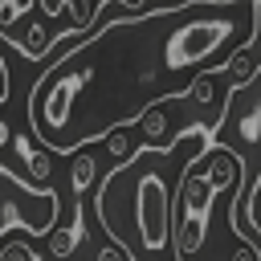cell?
Listing matches in <instances>:
<instances>
[{
  "label": "cell",
  "instance_id": "6da1fadb",
  "mask_svg": "<svg viewBox=\"0 0 261 261\" xmlns=\"http://www.w3.org/2000/svg\"><path fill=\"white\" fill-rule=\"evenodd\" d=\"M253 0H171L163 8L118 16L90 41L65 49L29 90V126L57 151L73 155L110 130H126L151 106L184 98L224 45L253 37Z\"/></svg>",
  "mask_w": 261,
  "mask_h": 261
},
{
  "label": "cell",
  "instance_id": "7a4b0ae2",
  "mask_svg": "<svg viewBox=\"0 0 261 261\" xmlns=\"http://www.w3.org/2000/svg\"><path fill=\"white\" fill-rule=\"evenodd\" d=\"M151 147H135L122 163L110 167L118 184H126V204L122 200H102L94 204V216L102 220L110 245H118L130 261H179L171 245V188L159 167L147 163Z\"/></svg>",
  "mask_w": 261,
  "mask_h": 261
},
{
  "label": "cell",
  "instance_id": "3957f363",
  "mask_svg": "<svg viewBox=\"0 0 261 261\" xmlns=\"http://www.w3.org/2000/svg\"><path fill=\"white\" fill-rule=\"evenodd\" d=\"M241 175H245V159L224 143H208L200 155H192L184 163V175H179L175 200H171V245H175L179 261H188V253H196L204 245L212 192L237 200L241 196Z\"/></svg>",
  "mask_w": 261,
  "mask_h": 261
},
{
  "label": "cell",
  "instance_id": "277c9868",
  "mask_svg": "<svg viewBox=\"0 0 261 261\" xmlns=\"http://www.w3.org/2000/svg\"><path fill=\"white\" fill-rule=\"evenodd\" d=\"M61 220V196L53 188H33L0 167V237L24 228L33 237H49Z\"/></svg>",
  "mask_w": 261,
  "mask_h": 261
},
{
  "label": "cell",
  "instance_id": "5b68a950",
  "mask_svg": "<svg viewBox=\"0 0 261 261\" xmlns=\"http://www.w3.org/2000/svg\"><path fill=\"white\" fill-rule=\"evenodd\" d=\"M77 241H82V212L73 208L69 228H53V232H49V249H53V257H69Z\"/></svg>",
  "mask_w": 261,
  "mask_h": 261
},
{
  "label": "cell",
  "instance_id": "8992f818",
  "mask_svg": "<svg viewBox=\"0 0 261 261\" xmlns=\"http://www.w3.org/2000/svg\"><path fill=\"white\" fill-rule=\"evenodd\" d=\"M98 175V159L86 155V151H73V192H86Z\"/></svg>",
  "mask_w": 261,
  "mask_h": 261
},
{
  "label": "cell",
  "instance_id": "52a82bcc",
  "mask_svg": "<svg viewBox=\"0 0 261 261\" xmlns=\"http://www.w3.org/2000/svg\"><path fill=\"white\" fill-rule=\"evenodd\" d=\"M20 151H24V163H29V175H33L37 184H45V179L53 175V163H49V155H45V151H33L29 143H20Z\"/></svg>",
  "mask_w": 261,
  "mask_h": 261
},
{
  "label": "cell",
  "instance_id": "ba28073f",
  "mask_svg": "<svg viewBox=\"0 0 261 261\" xmlns=\"http://www.w3.org/2000/svg\"><path fill=\"white\" fill-rule=\"evenodd\" d=\"M106 151H110L114 159H122V155L130 151V135H126V130H110V135H106Z\"/></svg>",
  "mask_w": 261,
  "mask_h": 261
},
{
  "label": "cell",
  "instance_id": "9c48e42d",
  "mask_svg": "<svg viewBox=\"0 0 261 261\" xmlns=\"http://www.w3.org/2000/svg\"><path fill=\"white\" fill-rule=\"evenodd\" d=\"M0 261H41L29 245H0Z\"/></svg>",
  "mask_w": 261,
  "mask_h": 261
},
{
  "label": "cell",
  "instance_id": "30bf717a",
  "mask_svg": "<svg viewBox=\"0 0 261 261\" xmlns=\"http://www.w3.org/2000/svg\"><path fill=\"white\" fill-rule=\"evenodd\" d=\"M94 261H126V253H122L118 245H102V249L94 253Z\"/></svg>",
  "mask_w": 261,
  "mask_h": 261
},
{
  "label": "cell",
  "instance_id": "8fae6325",
  "mask_svg": "<svg viewBox=\"0 0 261 261\" xmlns=\"http://www.w3.org/2000/svg\"><path fill=\"white\" fill-rule=\"evenodd\" d=\"M232 261H261V249L245 241V245H237V253H232Z\"/></svg>",
  "mask_w": 261,
  "mask_h": 261
},
{
  "label": "cell",
  "instance_id": "7c38bea8",
  "mask_svg": "<svg viewBox=\"0 0 261 261\" xmlns=\"http://www.w3.org/2000/svg\"><path fill=\"white\" fill-rule=\"evenodd\" d=\"M4 147H8V122L0 118V151H4Z\"/></svg>",
  "mask_w": 261,
  "mask_h": 261
},
{
  "label": "cell",
  "instance_id": "4fadbf2b",
  "mask_svg": "<svg viewBox=\"0 0 261 261\" xmlns=\"http://www.w3.org/2000/svg\"><path fill=\"white\" fill-rule=\"evenodd\" d=\"M220 4H232V0H220Z\"/></svg>",
  "mask_w": 261,
  "mask_h": 261
}]
</instances>
